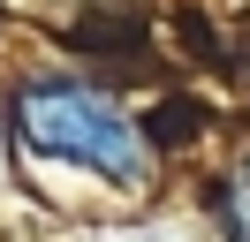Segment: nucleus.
Here are the masks:
<instances>
[{
  "instance_id": "obj_1",
  "label": "nucleus",
  "mask_w": 250,
  "mask_h": 242,
  "mask_svg": "<svg viewBox=\"0 0 250 242\" xmlns=\"http://www.w3.org/2000/svg\"><path fill=\"white\" fill-rule=\"evenodd\" d=\"M16 129H23L31 151L68 159V166H83V174H106V182H144V166H152L137 121H129L106 91L76 83V76H38V83H23Z\"/></svg>"
},
{
  "instance_id": "obj_2",
  "label": "nucleus",
  "mask_w": 250,
  "mask_h": 242,
  "mask_svg": "<svg viewBox=\"0 0 250 242\" xmlns=\"http://www.w3.org/2000/svg\"><path fill=\"white\" fill-rule=\"evenodd\" d=\"M228 235L250 242V159L235 166V182H228Z\"/></svg>"
}]
</instances>
